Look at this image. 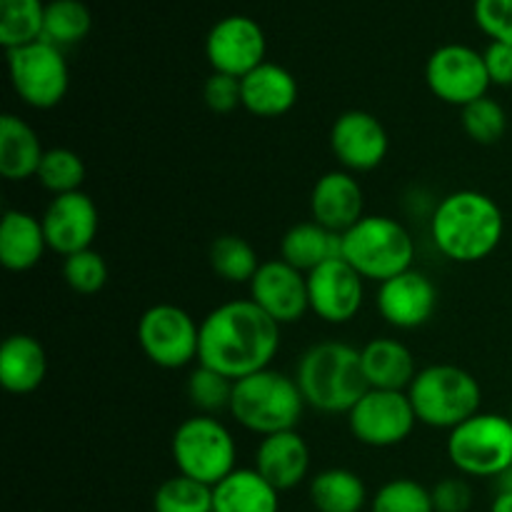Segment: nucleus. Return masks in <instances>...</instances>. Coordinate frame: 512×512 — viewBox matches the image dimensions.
Wrapping results in <instances>:
<instances>
[{
	"instance_id": "nucleus-37",
	"label": "nucleus",
	"mask_w": 512,
	"mask_h": 512,
	"mask_svg": "<svg viewBox=\"0 0 512 512\" xmlns=\"http://www.w3.org/2000/svg\"><path fill=\"white\" fill-rule=\"evenodd\" d=\"M108 263L98 250L88 248L63 258V278L78 295H95L108 283Z\"/></svg>"
},
{
	"instance_id": "nucleus-43",
	"label": "nucleus",
	"mask_w": 512,
	"mask_h": 512,
	"mask_svg": "<svg viewBox=\"0 0 512 512\" xmlns=\"http://www.w3.org/2000/svg\"><path fill=\"white\" fill-rule=\"evenodd\" d=\"M498 490H503V493H512V468L505 470V473L498 478Z\"/></svg>"
},
{
	"instance_id": "nucleus-38",
	"label": "nucleus",
	"mask_w": 512,
	"mask_h": 512,
	"mask_svg": "<svg viewBox=\"0 0 512 512\" xmlns=\"http://www.w3.org/2000/svg\"><path fill=\"white\" fill-rule=\"evenodd\" d=\"M473 18L493 43L512 45V0H475Z\"/></svg>"
},
{
	"instance_id": "nucleus-8",
	"label": "nucleus",
	"mask_w": 512,
	"mask_h": 512,
	"mask_svg": "<svg viewBox=\"0 0 512 512\" xmlns=\"http://www.w3.org/2000/svg\"><path fill=\"white\" fill-rule=\"evenodd\" d=\"M448 458L460 475L500 478L512 468V420L500 413L473 415L448 433Z\"/></svg>"
},
{
	"instance_id": "nucleus-40",
	"label": "nucleus",
	"mask_w": 512,
	"mask_h": 512,
	"mask_svg": "<svg viewBox=\"0 0 512 512\" xmlns=\"http://www.w3.org/2000/svg\"><path fill=\"white\" fill-rule=\"evenodd\" d=\"M430 495H433L435 512H468L473 505V490L463 478L440 480L433 485Z\"/></svg>"
},
{
	"instance_id": "nucleus-26",
	"label": "nucleus",
	"mask_w": 512,
	"mask_h": 512,
	"mask_svg": "<svg viewBox=\"0 0 512 512\" xmlns=\"http://www.w3.org/2000/svg\"><path fill=\"white\" fill-rule=\"evenodd\" d=\"M213 512H280V493L255 468H235L213 488Z\"/></svg>"
},
{
	"instance_id": "nucleus-42",
	"label": "nucleus",
	"mask_w": 512,
	"mask_h": 512,
	"mask_svg": "<svg viewBox=\"0 0 512 512\" xmlns=\"http://www.w3.org/2000/svg\"><path fill=\"white\" fill-rule=\"evenodd\" d=\"M490 512H512V493L498 490V495L493 498V505H490Z\"/></svg>"
},
{
	"instance_id": "nucleus-9",
	"label": "nucleus",
	"mask_w": 512,
	"mask_h": 512,
	"mask_svg": "<svg viewBox=\"0 0 512 512\" xmlns=\"http://www.w3.org/2000/svg\"><path fill=\"white\" fill-rule=\"evenodd\" d=\"M10 83L15 95L35 110H50L63 103L70 88V70L63 50L48 40L5 50Z\"/></svg>"
},
{
	"instance_id": "nucleus-17",
	"label": "nucleus",
	"mask_w": 512,
	"mask_h": 512,
	"mask_svg": "<svg viewBox=\"0 0 512 512\" xmlns=\"http://www.w3.org/2000/svg\"><path fill=\"white\" fill-rule=\"evenodd\" d=\"M40 223H43L48 248L68 258L80 250L93 248V240L98 238L100 230V213L95 200L78 190V193L55 195L45 205Z\"/></svg>"
},
{
	"instance_id": "nucleus-29",
	"label": "nucleus",
	"mask_w": 512,
	"mask_h": 512,
	"mask_svg": "<svg viewBox=\"0 0 512 512\" xmlns=\"http://www.w3.org/2000/svg\"><path fill=\"white\" fill-rule=\"evenodd\" d=\"M210 268L225 283H248L255 278L260 263L258 253L243 235L225 233L210 243Z\"/></svg>"
},
{
	"instance_id": "nucleus-25",
	"label": "nucleus",
	"mask_w": 512,
	"mask_h": 512,
	"mask_svg": "<svg viewBox=\"0 0 512 512\" xmlns=\"http://www.w3.org/2000/svg\"><path fill=\"white\" fill-rule=\"evenodd\" d=\"M45 148L30 123L13 113L0 118V175L10 183H23L38 175Z\"/></svg>"
},
{
	"instance_id": "nucleus-27",
	"label": "nucleus",
	"mask_w": 512,
	"mask_h": 512,
	"mask_svg": "<svg viewBox=\"0 0 512 512\" xmlns=\"http://www.w3.org/2000/svg\"><path fill=\"white\" fill-rule=\"evenodd\" d=\"M340 248H343V235L323 228L315 220L295 223L280 238V258L305 275L323 265L325 260L338 258Z\"/></svg>"
},
{
	"instance_id": "nucleus-13",
	"label": "nucleus",
	"mask_w": 512,
	"mask_h": 512,
	"mask_svg": "<svg viewBox=\"0 0 512 512\" xmlns=\"http://www.w3.org/2000/svg\"><path fill=\"white\" fill-rule=\"evenodd\" d=\"M268 38L258 20L248 15H228L220 18L205 38V58L213 73L245 78L258 65L265 63Z\"/></svg>"
},
{
	"instance_id": "nucleus-28",
	"label": "nucleus",
	"mask_w": 512,
	"mask_h": 512,
	"mask_svg": "<svg viewBox=\"0 0 512 512\" xmlns=\"http://www.w3.org/2000/svg\"><path fill=\"white\" fill-rule=\"evenodd\" d=\"M310 503L318 512H360L368 503L363 478L348 468H328L310 480Z\"/></svg>"
},
{
	"instance_id": "nucleus-19",
	"label": "nucleus",
	"mask_w": 512,
	"mask_h": 512,
	"mask_svg": "<svg viewBox=\"0 0 512 512\" xmlns=\"http://www.w3.org/2000/svg\"><path fill=\"white\" fill-rule=\"evenodd\" d=\"M310 218L323 228L343 235L365 218V190L348 170H330L320 175L310 193Z\"/></svg>"
},
{
	"instance_id": "nucleus-10",
	"label": "nucleus",
	"mask_w": 512,
	"mask_h": 512,
	"mask_svg": "<svg viewBox=\"0 0 512 512\" xmlns=\"http://www.w3.org/2000/svg\"><path fill=\"white\" fill-rule=\"evenodd\" d=\"M138 345L158 368H188L200 353V325L180 305H150L138 320Z\"/></svg>"
},
{
	"instance_id": "nucleus-11",
	"label": "nucleus",
	"mask_w": 512,
	"mask_h": 512,
	"mask_svg": "<svg viewBox=\"0 0 512 512\" xmlns=\"http://www.w3.org/2000/svg\"><path fill=\"white\" fill-rule=\"evenodd\" d=\"M415 425L418 415L405 390L370 388L348 413L350 435L368 448H395L413 435Z\"/></svg>"
},
{
	"instance_id": "nucleus-16",
	"label": "nucleus",
	"mask_w": 512,
	"mask_h": 512,
	"mask_svg": "<svg viewBox=\"0 0 512 512\" xmlns=\"http://www.w3.org/2000/svg\"><path fill=\"white\" fill-rule=\"evenodd\" d=\"M248 288L250 300L263 313H268L280 328L300 323L308 315V275L285 263L283 258L265 260Z\"/></svg>"
},
{
	"instance_id": "nucleus-6",
	"label": "nucleus",
	"mask_w": 512,
	"mask_h": 512,
	"mask_svg": "<svg viewBox=\"0 0 512 512\" xmlns=\"http://www.w3.org/2000/svg\"><path fill=\"white\" fill-rule=\"evenodd\" d=\"M340 255L365 280L385 283L413 268L415 240L400 220L390 215H365L343 233Z\"/></svg>"
},
{
	"instance_id": "nucleus-4",
	"label": "nucleus",
	"mask_w": 512,
	"mask_h": 512,
	"mask_svg": "<svg viewBox=\"0 0 512 512\" xmlns=\"http://www.w3.org/2000/svg\"><path fill=\"white\" fill-rule=\"evenodd\" d=\"M305 398L298 383L278 370H260L248 378L235 380L230 410L235 423L250 433L268 438L295 430L303 420Z\"/></svg>"
},
{
	"instance_id": "nucleus-36",
	"label": "nucleus",
	"mask_w": 512,
	"mask_h": 512,
	"mask_svg": "<svg viewBox=\"0 0 512 512\" xmlns=\"http://www.w3.org/2000/svg\"><path fill=\"white\" fill-rule=\"evenodd\" d=\"M370 512H435L433 495L410 478H395L373 495Z\"/></svg>"
},
{
	"instance_id": "nucleus-24",
	"label": "nucleus",
	"mask_w": 512,
	"mask_h": 512,
	"mask_svg": "<svg viewBox=\"0 0 512 512\" xmlns=\"http://www.w3.org/2000/svg\"><path fill=\"white\" fill-rule=\"evenodd\" d=\"M48 355L38 338L28 333L8 335L0 348V385L10 395H30L45 383Z\"/></svg>"
},
{
	"instance_id": "nucleus-31",
	"label": "nucleus",
	"mask_w": 512,
	"mask_h": 512,
	"mask_svg": "<svg viewBox=\"0 0 512 512\" xmlns=\"http://www.w3.org/2000/svg\"><path fill=\"white\" fill-rule=\"evenodd\" d=\"M43 0H0V43L5 50L43 38Z\"/></svg>"
},
{
	"instance_id": "nucleus-21",
	"label": "nucleus",
	"mask_w": 512,
	"mask_h": 512,
	"mask_svg": "<svg viewBox=\"0 0 512 512\" xmlns=\"http://www.w3.org/2000/svg\"><path fill=\"white\" fill-rule=\"evenodd\" d=\"M243 108L255 118H280L298 103V80L288 68L265 60L263 65L240 78Z\"/></svg>"
},
{
	"instance_id": "nucleus-23",
	"label": "nucleus",
	"mask_w": 512,
	"mask_h": 512,
	"mask_svg": "<svg viewBox=\"0 0 512 512\" xmlns=\"http://www.w3.org/2000/svg\"><path fill=\"white\" fill-rule=\"evenodd\" d=\"M368 388L375 390H405L418 375L413 350L395 338H373L360 348Z\"/></svg>"
},
{
	"instance_id": "nucleus-35",
	"label": "nucleus",
	"mask_w": 512,
	"mask_h": 512,
	"mask_svg": "<svg viewBox=\"0 0 512 512\" xmlns=\"http://www.w3.org/2000/svg\"><path fill=\"white\" fill-rule=\"evenodd\" d=\"M460 123H463L465 135L478 145H495L503 140L508 130V113L495 98L473 100L470 105L460 108Z\"/></svg>"
},
{
	"instance_id": "nucleus-14",
	"label": "nucleus",
	"mask_w": 512,
	"mask_h": 512,
	"mask_svg": "<svg viewBox=\"0 0 512 512\" xmlns=\"http://www.w3.org/2000/svg\"><path fill=\"white\" fill-rule=\"evenodd\" d=\"M310 313L330 325L358 318L365 303V278L343 258H330L308 273Z\"/></svg>"
},
{
	"instance_id": "nucleus-7",
	"label": "nucleus",
	"mask_w": 512,
	"mask_h": 512,
	"mask_svg": "<svg viewBox=\"0 0 512 512\" xmlns=\"http://www.w3.org/2000/svg\"><path fill=\"white\" fill-rule=\"evenodd\" d=\"M170 455L180 475L215 488L235 470L238 445L223 420L198 413L175 428Z\"/></svg>"
},
{
	"instance_id": "nucleus-15",
	"label": "nucleus",
	"mask_w": 512,
	"mask_h": 512,
	"mask_svg": "<svg viewBox=\"0 0 512 512\" xmlns=\"http://www.w3.org/2000/svg\"><path fill=\"white\" fill-rule=\"evenodd\" d=\"M330 150L348 173H370L388 158V130L368 110H345L330 128Z\"/></svg>"
},
{
	"instance_id": "nucleus-22",
	"label": "nucleus",
	"mask_w": 512,
	"mask_h": 512,
	"mask_svg": "<svg viewBox=\"0 0 512 512\" xmlns=\"http://www.w3.org/2000/svg\"><path fill=\"white\" fill-rule=\"evenodd\" d=\"M48 240L38 215L28 210H5L0 223V263L10 273H28L43 260Z\"/></svg>"
},
{
	"instance_id": "nucleus-5",
	"label": "nucleus",
	"mask_w": 512,
	"mask_h": 512,
	"mask_svg": "<svg viewBox=\"0 0 512 512\" xmlns=\"http://www.w3.org/2000/svg\"><path fill=\"white\" fill-rule=\"evenodd\" d=\"M418 423L435 430H453L480 413L483 388L470 370L460 365L438 363L418 370L408 388Z\"/></svg>"
},
{
	"instance_id": "nucleus-41",
	"label": "nucleus",
	"mask_w": 512,
	"mask_h": 512,
	"mask_svg": "<svg viewBox=\"0 0 512 512\" xmlns=\"http://www.w3.org/2000/svg\"><path fill=\"white\" fill-rule=\"evenodd\" d=\"M485 68H488L490 83L508 88L512 85V45L510 43H493L483 50Z\"/></svg>"
},
{
	"instance_id": "nucleus-20",
	"label": "nucleus",
	"mask_w": 512,
	"mask_h": 512,
	"mask_svg": "<svg viewBox=\"0 0 512 512\" xmlns=\"http://www.w3.org/2000/svg\"><path fill=\"white\" fill-rule=\"evenodd\" d=\"M255 470L273 485L278 493L293 490L308 478L310 448L298 430L275 433L260 440L255 448Z\"/></svg>"
},
{
	"instance_id": "nucleus-39",
	"label": "nucleus",
	"mask_w": 512,
	"mask_h": 512,
	"mask_svg": "<svg viewBox=\"0 0 512 512\" xmlns=\"http://www.w3.org/2000/svg\"><path fill=\"white\" fill-rule=\"evenodd\" d=\"M203 100L208 110L215 115H230L238 108H243V88L240 78L225 73H213L203 83Z\"/></svg>"
},
{
	"instance_id": "nucleus-12",
	"label": "nucleus",
	"mask_w": 512,
	"mask_h": 512,
	"mask_svg": "<svg viewBox=\"0 0 512 512\" xmlns=\"http://www.w3.org/2000/svg\"><path fill=\"white\" fill-rule=\"evenodd\" d=\"M425 83L435 98L455 108H465L473 100L485 98L493 85L483 53L465 43L435 48L425 63Z\"/></svg>"
},
{
	"instance_id": "nucleus-32",
	"label": "nucleus",
	"mask_w": 512,
	"mask_h": 512,
	"mask_svg": "<svg viewBox=\"0 0 512 512\" xmlns=\"http://www.w3.org/2000/svg\"><path fill=\"white\" fill-rule=\"evenodd\" d=\"M40 185L50 195H68L83 190L85 183V163L75 150L70 148H48L40 160L38 175Z\"/></svg>"
},
{
	"instance_id": "nucleus-2",
	"label": "nucleus",
	"mask_w": 512,
	"mask_h": 512,
	"mask_svg": "<svg viewBox=\"0 0 512 512\" xmlns=\"http://www.w3.org/2000/svg\"><path fill=\"white\" fill-rule=\"evenodd\" d=\"M503 208L480 190H455L435 205L430 238L443 258L460 265L483 263L503 243Z\"/></svg>"
},
{
	"instance_id": "nucleus-33",
	"label": "nucleus",
	"mask_w": 512,
	"mask_h": 512,
	"mask_svg": "<svg viewBox=\"0 0 512 512\" xmlns=\"http://www.w3.org/2000/svg\"><path fill=\"white\" fill-rule=\"evenodd\" d=\"M155 512H213V488L188 475H173L153 495Z\"/></svg>"
},
{
	"instance_id": "nucleus-1",
	"label": "nucleus",
	"mask_w": 512,
	"mask_h": 512,
	"mask_svg": "<svg viewBox=\"0 0 512 512\" xmlns=\"http://www.w3.org/2000/svg\"><path fill=\"white\" fill-rule=\"evenodd\" d=\"M280 350V325L250 298L228 300L200 323L198 365L230 380L270 368Z\"/></svg>"
},
{
	"instance_id": "nucleus-34",
	"label": "nucleus",
	"mask_w": 512,
	"mask_h": 512,
	"mask_svg": "<svg viewBox=\"0 0 512 512\" xmlns=\"http://www.w3.org/2000/svg\"><path fill=\"white\" fill-rule=\"evenodd\" d=\"M233 385L235 380L225 378V375L215 373V370L205 368V365H198L190 373L188 383H185V393H188L190 405L200 415H213V418H218L220 413L230 410Z\"/></svg>"
},
{
	"instance_id": "nucleus-18",
	"label": "nucleus",
	"mask_w": 512,
	"mask_h": 512,
	"mask_svg": "<svg viewBox=\"0 0 512 512\" xmlns=\"http://www.w3.org/2000/svg\"><path fill=\"white\" fill-rule=\"evenodd\" d=\"M438 303V285L415 268L380 283L378 295H375L380 318L398 330L423 328L435 315Z\"/></svg>"
},
{
	"instance_id": "nucleus-3",
	"label": "nucleus",
	"mask_w": 512,
	"mask_h": 512,
	"mask_svg": "<svg viewBox=\"0 0 512 512\" xmlns=\"http://www.w3.org/2000/svg\"><path fill=\"white\" fill-rule=\"evenodd\" d=\"M295 383L310 408L328 415H348L368 393L360 350L340 340L315 343L295 365Z\"/></svg>"
},
{
	"instance_id": "nucleus-30",
	"label": "nucleus",
	"mask_w": 512,
	"mask_h": 512,
	"mask_svg": "<svg viewBox=\"0 0 512 512\" xmlns=\"http://www.w3.org/2000/svg\"><path fill=\"white\" fill-rule=\"evenodd\" d=\"M93 28V15L83 0H50L45 3L43 40L55 48H70L88 38Z\"/></svg>"
}]
</instances>
